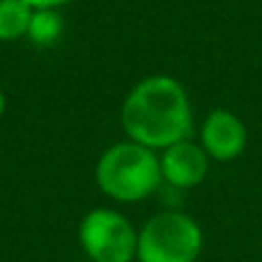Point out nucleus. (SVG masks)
<instances>
[{"instance_id": "nucleus-1", "label": "nucleus", "mask_w": 262, "mask_h": 262, "mask_svg": "<svg viewBox=\"0 0 262 262\" xmlns=\"http://www.w3.org/2000/svg\"><path fill=\"white\" fill-rule=\"evenodd\" d=\"M122 127L134 143L166 149L193 131L186 90L170 76H149L129 92L122 106Z\"/></svg>"}, {"instance_id": "nucleus-2", "label": "nucleus", "mask_w": 262, "mask_h": 262, "mask_svg": "<svg viewBox=\"0 0 262 262\" xmlns=\"http://www.w3.org/2000/svg\"><path fill=\"white\" fill-rule=\"evenodd\" d=\"M161 180V163L154 149L134 140L108 147L97 163V184L101 193L118 203L145 200L159 189Z\"/></svg>"}, {"instance_id": "nucleus-3", "label": "nucleus", "mask_w": 262, "mask_h": 262, "mask_svg": "<svg viewBox=\"0 0 262 262\" xmlns=\"http://www.w3.org/2000/svg\"><path fill=\"white\" fill-rule=\"evenodd\" d=\"M203 251V230L184 212H161L138 232V262H195Z\"/></svg>"}, {"instance_id": "nucleus-4", "label": "nucleus", "mask_w": 262, "mask_h": 262, "mask_svg": "<svg viewBox=\"0 0 262 262\" xmlns=\"http://www.w3.org/2000/svg\"><path fill=\"white\" fill-rule=\"evenodd\" d=\"M78 242L90 262H131L136 260L138 232L124 214L99 207L83 216Z\"/></svg>"}, {"instance_id": "nucleus-5", "label": "nucleus", "mask_w": 262, "mask_h": 262, "mask_svg": "<svg viewBox=\"0 0 262 262\" xmlns=\"http://www.w3.org/2000/svg\"><path fill=\"white\" fill-rule=\"evenodd\" d=\"M200 145L214 161H232L249 145V129L239 115L228 108H214L200 127Z\"/></svg>"}, {"instance_id": "nucleus-6", "label": "nucleus", "mask_w": 262, "mask_h": 262, "mask_svg": "<svg viewBox=\"0 0 262 262\" xmlns=\"http://www.w3.org/2000/svg\"><path fill=\"white\" fill-rule=\"evenodd\" d=\"M161 177L175 189H193L203 184L209 172V157L203 145H195L193 140H182L163 149Z\"/></svg>"}, {"instance_id": "nucleus-7", "label": "nucleus", "mask_w": 262, "mask_h": 262, "mask_svg": "<svg viewBox=\"0 0 262 262\" xmlns=\"http://www.w3.org/2000/svg\"><path fill=\"white\" fill-rule=\"evenodd\" d=\"M35 9L26 0H0V41H14L28 35Z\"/></svg>"}, {"instance_id": "nucleus-8", "label": "nucleus", "mask_w": 262, "mask_h": 262, "mask_svg": "<svg viewBox=\"0 0 262 262\" xmlns=\"http://www.w3.org/2000/svg\"><path fill=\"white\" fill-rule=\"evenodd\" d=\"M64 23L55 9H35L28 28V37L37 46H53L62 37Z\"/></svg>"}, {"instance_id": "nucleus-9", "label": "nucleus", "mask_w": 262, "mask_h": 262, "mask_svg": "<svg viewBox=\"0 0 262 262\" xmlns=\"http://www.w3.org/2000/svg\"><path fill=\"white\" fill-rule=\"evenodd\" d=\"M32 9H55L60 5H64L67 0H26Z\"/></svg>"}, {"instance_id": "nucleus-10", "label": "nucleus", "mask_w": 262, "mask_h": 262, "mask_svg": "<svg viewBox=\"0 0 262 262\" xmlns=\"http://www.w3.org/2000/svg\"><path fill=\"white\" fill-rule=\"evenodd\" d=\"M5 113V97H3V92H0V115Z\"/></svg>"}]
</instances>
